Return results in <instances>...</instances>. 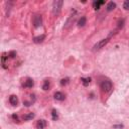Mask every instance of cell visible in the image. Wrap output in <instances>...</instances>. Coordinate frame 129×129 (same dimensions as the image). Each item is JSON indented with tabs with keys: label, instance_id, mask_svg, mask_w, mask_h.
Wrapping results in <instances>:
<instances>
[{
	"label": "cell",
	"instance_id": "8992f818",
	"mask_svg": "<svg viewBox=\"0 0 129 129\" xmlns=\"http://www.w3.org/2000/svg\"><path fill=\"white\" fill-rule=\"evenodd\" d=\"M33 85H34V82H33L32 79H26V81H24L23 83V87H25V88H32Z\"/></svg>",
	"mask_w": 129,
	"mask_h": 129
},
{
	"label": "cell",
	"instance_id": "2e32d148",
	"mask_svg": "<svg viewBox=\"0 0 129 129\" xmlns=\"http://www.w3.org/2000/svg\"><path fill=\"white\" fill-rule=\"evenodd\" d=\"M52 119L54 120H58L59 118V115H58V112H56V110H52Z\"/></svg>",
	"mask_w": 129,
	"mask_h": 129
},
{
	"label": "cell",
	"instance_id": "277c9868",
	"mask_svg": "<svg viewBox=\"0 0 129 129\" xmlns=\"http://www.w3.org/2000/svg\"><path fill=\"white\" fill-rule=\"evenodd\" d=\"M55 99L58 100V101H64L66 99V96H64V94L62 93V92H56L55 95H54Z\"/></svg>",
	"mask_w": 129,
	"mask_h": 129
},
{
	"label": "cell",
	"instance_id": "5b68a950",
	"mask_svg": "<svg viewBox=\"0 0 129 129\" xmlns=\"http://www.w3.org/2000/svg\"><path fill=\"white\" fill-rule=\"evenodd\" d=\"M9 102L11 105L13 106H17L18 105V98L16 95H11V96L9 97Z\"/></svg>",
	"mask_w": 129,
	"mask_h": 129
},
{
	"label": "cell",
	"instance_id": "d6986e66",
	"mask_svg": "<svg viewBox=\"0 0 129 129\" xmlns=\"http://www.w3.org/2000/svg\"><path fill=\"white\" fill-rule=\"evenodd\" d=\"M15 56H16V52H8V58L13 59V58H15Z\"/></svg>",
	"mask_w": 129,
	"mask_h": 129
},
{
	"label": "cell",
	"instance_id": "e0dca14e",
	"mask_svg": "<svg viewBox=\"0 0 129 129\" xmlns=\"http://www.w3.org/2000/svg\"><path fill=\"white\" fill-rule=\"evenodd\" d=\"M104 3V1H99V2H94V8L96 9V10H98L100 8V5L101 4H103Z\"/></svg>",
	"mask_w": 129,
	"mask_h": 129
},
{
	"label": "cell",
	"instance_id": "52a82bcc",
	"mask_svg": "<svg viewBox=\"0 0 129 129\" xmlns=\"http://www.w3.org/2000/svg\"><path fill=\"white\" fill-rule=\"evenodd\" d=\"M45 126H47V121L44 119H40L36 122V128L37 129H43Z\"/></svg>",
	"mask_w": 129,
	"mask_h": 129
},
{
	"label": "cell",
	"instance_id": "5bb4252c",
	"mask_svg": "<svg viewBox=\"0 0 129 129\" xmlns=\"http://www.w3.org/2000/svg\"><path fill=\"white\" fill-rule=\"evenodd\" d=\"M116 8V4L114 2H109L108 5H107V10L108 11H111V10H114Z\"/></svg>",
	"mask_w": 129,
	"mask_h": 129
},
{
	"label": "cell",
	"instance_id": "30bf717a",
	"mask_svg": "<svg viewBox=\"0 0 129 129\" xmlns=\"http://www.w3.org/2000/svg\"><path fill=\"white\" fill-rule=\"evenodd\" d=\"M86 22H87L86 17H85V16H82V17H81V18H80V19H79V22H78V25H79V27H83V26H85Z\"/></svg>",
	"mask_w": 129,
	"mask_h": 129
},
{
	"label": "cell",
	"instance_id": "4fadbf2b",
	"mask_svg": "<svg viewBox=\"0 0 129 129\" xmlns=\"http://www.w3.org/2000/svg\"><path fill=\"white\" fill-rule=\"evenodd\" d=\"M50 87H51L50 81L45 80L44 83H43V91H47V90H50Z\"/></svg>",
	"mask_w": 129,
	"mask_h": 129
},
{
	"label": "cell",
	"instance_id": "9c48e42d",
	"mask_svg": "<svg viewBox=\"0 0 129 129\" xmlns=\"http://www.w3.org/2000/svg\"><path fill=\"white\" fill-rule=\"evenodd\" d=\"M44 39H45V35L44 34L35 36V37H33V43H41L44 40Z\"/></svg>",
	"mask_w": 129,
	"mask_h": 129
},
{
	"label": "cell",
	"instance_id": "7c38bea8",
	"mask_svg": "<svg viewBox=\"0 0 129 129\" xmlns=\"http://www.w3.org/2000/svg\"><path fill=\"white\" fill-rule=\"evenodd\" d=\"M74 20H75V15H71V16L69 17V19H68L67 23H66V26H64V27L68 28V27H69V26L71 25V23H73V22H74Z\"/></svg>",
	"mask_w": 129,
	"mask_h": 129
},
{
	"label": "cell",
	"instance_id": "7a4b0ae2",
	"mask_svg": "<svg viewBox=\"0 0 129 129\" xmlns=\"http://www.w3.org/2000/svg\"><path fill=\"white\" fill-rule=\"evenodd\" d=\"M110 37H111V35H109V36L107 37V39H104L100 40L99 43H97L93 47V51H94V52H96V51H99V50H101V48H103V47H105V45L109 43Z\"/></svg>",
	"mask_w": 129,
	"mask_h": 129
},
{
	"label": "cell",
	"instance_id": "ffe728a7",
	"mask_svg": "<svg viewBox=\"0 0 129 129\" xmlns=\"http://www.w3.org/2000/svg\"><path fill=\"white\" fill-rule=\"evenodd\" d=\"M124 8L125 9H129V1H125L124 2Z\"/></svg>",
	"mask_w": 129,
	"mask_h": 129
},
{
	"label": "cell",
	"instance_id": "7402d4cb",
	"mask_svg": "<svg viewBox=\"0 0 129 129\" xmlns=\"http://www.w3.org/2000/svg\"><path fill=\"white\" fill-rule=\"evenodd\" d=\"M123 127V125H115L114 128H122Z\"/></svg>",
	"mask_w": 129,
	"mask_h": 129
},
{
	"label": "cell",
	"instance_id": "3957f363",
	"mask_svg": "<svg viewBox=\"0 0 129 129\" xmlns=\"http://www.w3.org/2000/svg\"><path fill=\"white\" fill-rule=\"evenodd\" d=\"M100 87H101V89H102V91H103V92L108 93V92H110V91L112 90L113 85H112V83L110 82V81H108V80H106V81H103V82L101 83Z\"/></svg>",
	"mask_w": 129,
	"mask_h": 129
},
{
	"label": "cell",
	"instance_id": "ba28073f",
	"mask_svg": "<svg viewBox=\"0 0 129 129\" xmlns=\"http://www.w3.org/2000/svg\"><path fill=\"white\" fill-rule=\"evenodd\" d=\"M41 16L40 15H35L34 18H33V23H34V26L35 27H37V26L41 25Z\"/></svg>",
	"mask_w": 129,
	"mask_h": 129
},
{
	"label": "cell",
	"instance_id": "44dd1931",
	"mask_svg": "<svg viewBox=\"0 0 129 129\" xmlns=\"http://www.w3.org/2000/svg\"><path fill=\"white\" fill-rule=\"evenodd\" d=\"M12 118H13L14 120H16V121H18V116H17L16 114H12Z\"/></svg>",
	"mask_w": 129,
	"mask_h": 129
},
{
	"label": "cell",
	"instance_id": "ac0fdd59",
	"mask_svg": "<svg viewBox=\"0 0 129 129\" xmlns=\"http://www.w3.org/2000/svg\"><path fill=\"white\" fill-rule=\"evenodd\" d=\"M69 79H68V78H66V79H62V80H60V85H62V86H66V85H68V84H69Z\"/></svg>",
	"mask_w": 129,
	"mask_h": 129
},
{
	"label": "cell",
	"instance_id": "9a60e30c",
	"mask_svg": "<svg viewBox=\"0 0 129 129\" xmlns=\"http://www.w3.org/2000/svg\"><path fill=\"white\" fill-rule=\"evenodd\" d=\"M81 81L84 86H88L91 82V78H81Z\"/></svg>",
	"mask_w": 129,
	"mask_h": 129
},
{
	"label": "cell",
	"instance_id": "8fae6325",
	"mask_svg": "<svg viewBox=\"0 0 129 129\" xmlns=\"http://www.w3.org/2000/svg\"><path fill=\"white\" fill-rule=\"evenodd\" d=\"M34 114L33 113H28V114H25L24 116H23V120L24 121H28V120H31V119H33L34 118Z\"/></svg>",
	"mask_w": 129,
	"mask_h": 129
},
{
	"label": "cell",
	"instance_id": "6da1fadb",
	"mask_svg": "<svg viewBox=\"0 0 129 129\" xmlns=\"http://www.w3.org/2000/svg\"><path fill=\"white\" fill-rule=\"evenodd\" d=\"M63 4H64L63 0H55L54 3H52V14L54 15L60 14Z\"/></svg>",
	"mask_w": 129,
	"mask_h": 129
}]
</instances>
